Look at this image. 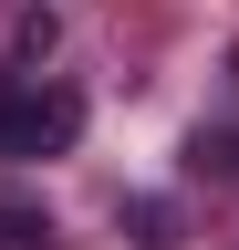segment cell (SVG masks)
I'll list each match as a JSON object with an SVG mask.
<instances>
[{
    "label": "cell",
    "instance_id": "6da1fadb",
    "mask_svg": "<svg viewBox=\"0 0 239 250\" xmlns=\"http://www.w3.org/2000/svg\"><path fill=\"white\" fill-rule=\"evenodd\" d=\"M83 136V94L63 83H0V156H63Z\"/></svg>",
    "mask_w": 239,
    "mask_h": 250
},
{
    "label": "cell",
    "instance_id": "7a4b0ae2",
    "mask_svg": "<svg viewBox=\"0 0 239 250\" xmlns=\"http://www.w3.org/2000/svg\"><path fill=\"white\" fill-rule=\"evenodd\" d=\"M125 229H135V250H166L177 219H166V198H135V208H125Z\"/></svg>",
    "mask_w": 239,
    "mask_h": 250
},
{
    "label": "cell",
    "instance_id": "3957f363",
    "mask_svg": "<svg viewBox=\"0 0 239 250\" xmlns=\"http://www.w3.org/2000/svg\"><path fill=\"white\" fill-rule=\"evenodd\" d=\"M52 42H63V21H52V11H21V62H52Z\"/></svg>",
    "mask_w": 239,
    "mask_h": 250
}]
</instances>
